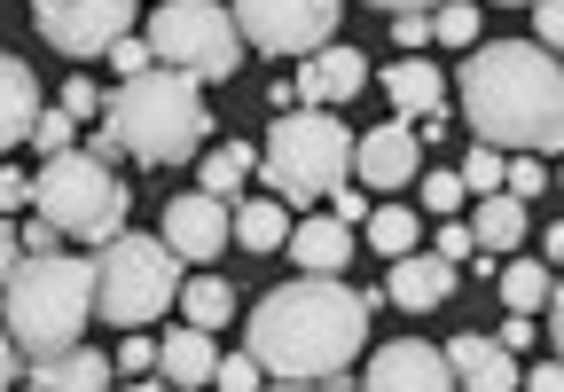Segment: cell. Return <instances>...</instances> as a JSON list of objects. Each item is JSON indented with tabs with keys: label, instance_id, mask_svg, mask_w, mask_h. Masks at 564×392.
Here are the masks:
<instances>
[{
	"label": "cell",
	"instance_id": "obj_1",
	"mask_svg": "<svg viewBox=\"0 0 564 392\" xmlns=\"http://www.w3.org/2000/svg\"><path fill=\"white\" fill-rule=\"evenodd\" d=\"M384 298L369 291H345L337 275H299V283H282L251 306L243 322V338L251 353L267 361L274 384H345L352 353L369 346V314Z\"/></svg>",
	"mask_w": 564,
	"mask_h": 392
},
{
	"label": "cell",
	"instance_id": "obj_2",
	"mask_svg": "<svg viewBox=\"0 0 564 392\" xmlns=\"http://www.w3.org/2000/svg\"><path fill=\"white\" fill-rule=\"evenodd\" d=\"M463 118H470V142L494 150H564V55L541 40H478L463 55Z\"/></svg>",
	"mask_w": 564,
	"mask_h": 392
},
{
	"label": "cell",
	"instance_id": "obj_3",
	"mask_svg": "<svg viewBox=\"0 0 564 392\" xmlns=\"http://www.w3.org/2000/svg\"><path fill=\"white\" fill-rule=\"evenodd\" d=\"M212 134L204 118V79L173 72V63H150L141 79H118L110 87V110H102V134L87 150L102 157H133V165H181L196 157Z\"/></svg>",
	"mask_w": 564,
	"mask_h": 392
},
{
	"label": "cell",
	"instance_id": "obj_4",
	"mask_svg": "<svg viewBox=\"0 0 564 392\" xmlns=\"http://www.w3.org/2000/svg\"><path fill=\"white\" fill-rule=\"evenodd\" d=\"M9 338L47 361L63 346L87 338V322L102 314V268L95 259H63V251H32L24 268H9Z\"/></svg>",
	"mask_w": 564,
	"mask_h": 392
},
{
	"label": "cell",
	"instance_id": "obj_5",
	"mask_svg": "<svg viewBox=\"0 0 564 392\" xmlns=\"http://www.w3.org/2000/svg\"><path fill=\"white\" fill-rule=\"evenodd\" d=\"M345 173H352V134H345V118H329V102H299L291 118L267 126L259 181H267L291 213H306V205H322V196H337Z\"/></svg>",
	"mask_w": 564,
	"mask_h": 392
},
{
	"label": "cell",
	"instance_id": "obj_6",
	"mask_svg": "<svg viewBox=\"0 0 564 392\" xmlns=\"http://www.w3.org/2000/svg\"><path fill=\"white\" fill-rule=\"evenodd\" d=\"M126 181L110 173L102 150H63V157H40V196H32V213H47L70 243H110L126 236Z\"/></svg>",
	"mask_w": 564,
	"mask_h": 392
},
{
	"label": "cell",
	"instance_id": "obj_7",
	"mask_svg": "<svg viewBox=\"0 0 564 392\" xmlns=\"http://www.w3.org/2000/svg\"><path fill=\"white\" fill-rule=\"evenodd\" d=\"M95 268H102V322L110 330H150V322L165 314V306H181V268L188 259L165 243V228L158 236H110L102 251H95Z\"/></svg>",
	"mask_w": 564,
	"mask_h": 392
},
{
	"label": "cell",
	"instance_id": "obj_8",
	"mask_svg": "<svg viewBox=\"0 0 564 392\" xmlns=\"http://www.w3.org/2000/svg\"><path fill=\"white\" fill-rule=\"evenodd\" d=\"M150 47L158 63H173V72L204 79V87H220L243 72V24L236 9H220V0H158V17H150Z\"/></svg>",
	"mask_w": 564,
	"mask_h": 392
},
{
	"label": "cell",
	"instance_id": "obj_9",
	"mask_svg": "<svg viewBox=\"0 0 564 392\" xmlns=\"http://www.w3.org/2000/svg\"><path fill=\"white\" fill-rule=\"evenodd\" d=\"M345 0H236V24L259 55H314L329 47Z\"/></svg>",
	"mask_w": 564,
	"mask_h": 392
},
{
	"label": "cell",
	"instance_id": "obj_10",
	"mask_svg": "<svg viewBox=\"0 0 564 392\" xmlns=\"http://www.w3.org/2000/svg\"><path fill=\"white\" fill-rule=\"evenodd\" d=\"M141 17V0H32V24L63 55H110Z\"/></svg>",
	"mask_w": 564,
	"mask_h": 392
},
{
	"label": "cell",
	"instance_id": "obj_11",
	"mask_svg": "<svg viewBox=\"0 0 564 392\" xmlns=\"http://www.w3.org/2000/svg\"><path fill=\"white\" fill-rule=\"evenodd\" d=\"M228 236H236V205H228V196L188 188V196L165 205V243L188 259V268H212V259L228 251Z\"/></svg>",
	"mask_w": 564,
	"mask_h": 392
},
{
	"label": "cell",
	"instance_id": "obj_12",
	"mask_svg": "<svg viewBox=\"0 0 564 392\" xmlns=\"http://www.w3.org/2000/svg\"><path fill=\"white\" fill-rule=\"evenodd\" d=\"M352 173H361L369 188H415L423 181V126H408V118H392V126H377V134H361L352 142Z\"/></svg>",
	"mask_w": 564,
	"mask_h": 392
},
{
	"label": "cell",
	"instance_id": "obj_13",
	"mask_svg": "<svg viewBox=\"0 0 564 392\" xmlns=\"http://www.w3.org/2000/svg\"><path fill=\"white\" fill-rule=\"evenodd\" d=\"M361 384H369V392H447V384H455V361H447L440 346H423V338H400V346H384V353L361 369Z\"/></svg>",
	"mask_w": 564,
	"mask_h": 392
},
{
	"label": "cell",
	"instance_id": "obj_14",
	"mask_svg": "<svg viewBox=\"0 0 564 392\" xmlns=\"http://www.w3.org/2000/svg\"><path fill=\"white\" fill-rule=\"evenodd\" d=\"M384 298H392V306H408V314L447 306V298H455V259H440V251H408V259H392Z\"/></svg>",
	"mask_w": 564,
	"mask_h": 392
},
{
	"label": "cell",
	"instance_id": "obj_15",
	"mask_svg": "<svg viewBox=\"0 0 564 392\" xmlns=\"http://www.w3.org/2000/svg\"><path fill=\"white\" fill-rule=\"evenodd\" d=\"M361 87H369L361 47H314V55H299V102H352Z\"/></svg>",
	"mask_w": 564,
	"mask_h": 392
},
{
	"label": "cell",
	"instance_id": "obj_16",
	"mask_svg": "<svg viewBox=\"0 0 564 392\" xmlns=\"http://www.w3.org/2000/svg\"><path fill=\"white\" fill-rule=\"evenodd\" d=\"M447 361H455V384H470V392H510V384H525L510 338H478V330H470V338L447 346Z\"/></svg>",
	"mask_w": 564,
	"mask_h": 392
},
{
	"label": "cell",
	"instance_id": "obj_17",
	"mask_svg": "<svg viewBox=\"0 0 564 392\" xmlns=\"http://www.w3.org/2000/svg\"><path fill=\"white\" fill-rule=\"evenodd\" d=\"M291 259H299V275H345L352 268V228L337 213H306L291 228Z\"/></svg>",
	"mask_w": 564,
	"mask_h": 392
},
{
	"label": "cell",
	"instance_id": "obj_18",
	"mask_svg": "<svg viewBox=\"0 0 564 392\" xmlns=\"http://www.w3.org/2000/svg\"><path fill=\"white\" fill-rule=\"evenodd\" d=\"M40 118H47V110H40V79H32V63H24V55H0V142L24 150Z\"/></svg>",
	"mask_w": 564,
	"mask_h": 392
},
{
	"label": "cell",
	"instance_id": "obj_19",
	"mask_svg": "<svg viewBox=\"0 0 564 392\" xmlns=\"http://www.w3.org/2000/svg\"><path fill=\"white\" fill-rule=\"evenodd\" d=\"M110 377H118V353L102 361L95 346H63V353L32 361V384H40V392H102Z\"/></svg>",
	"mask_w": 564,
	"mask_h": 392
},
{
	"label": "cell",
	"instance_id": "obj_20",
	"mask_svg": "<svg viewBox=\"0 0 564 392\" xmlns=\"http://www.w3.org/2000/svg\"><path fill=\"white\" fill-rule=\"evenodd\" d=\"M384 95H392L400 118L447 110V79H440V63H423V55H400V63H392V72H384Z\"/></svg>",
	"mask_w": 564,
	"mask_h": 392
},
{
	"label": "cell",
	"instance_id": "obj_21",
	"mask_svg": "<svg viewBox=\"0 0 564 392\" xmlns=\"http://www.w3.org/2000/svg\"><path fill=\"white\" fill-rule=\"evenodd\" d=\"M165 384H220V353H212V330L204 322H181V330H165Z\"/></svg>",
	"mask_w": 564,
	"mask_h": 392
},
{
	"label": "cell",
	"instance_id": "obj_22",
	"mask_svg": "<svg viewBox=\"0 0 564 392\" xmlns=\"http://www.w3.org/2000/svg\"><path fill=\"white\" fill-rule=\"evenodd\" d=\"M236 243L243 251H282V243H291V205H282V196L267 188V196H251V205H236Z\"/></svg>",
	"mask_w": 564,
	"mask_h": 392
},
{
	"label": "cell",
	"instance_id": "obj_23",
	"mask_svg": "<svg viewBox=\"0 0 564 392\" xmlns=\"http://www.w3.org/2000/svg\"><path fill=\"white\" fill-rule=\"evenodd\" d=\"M478 243L486 251H510V243H525V196L518 188H494V196H478Z\"/></svg>",
	"mask_w": 564,
	"mask_h": 392
},
{
	"label": "cell",
	"instance_id": "obj_24",
	"mask_svg": "<svg viewBox=\"0 0 564 392\" xmlns=\"http://www.w3.org/2000/svg\"><path fill=\"white\" fill-rule=\"evenodd\" d=\"M243 181H259V150H243V142H220L204 165H196V188H212V196H243Z\"/></svg>",
	"mask_w": 564,
	"mask_h": 392
},
{
	"label": "cell",
	"instance_id": "obj_25",
	"mask_svg": "<svg viewBox=\"0 0 564 392\" xmlns=\"http://www.w3.org/2000/svg\"><path fill=\"white\" fill-rule=\"evenodd\" d=\"M556 298V268H549V259H510V268H502V306L510 314H541Z\"/></svg>",
	"mask_w": 564,
	"mask_h": 392
},
{
	"label": "cell",
	"instance_id": "obj_26",
	"mask_svg": "<svg viewBox=\"0 0 564 392\" xmlns=\"http://www.w3.org/2000/svg\"><path fill=\"white\" fill-rule=\"evenodd\" d=\"M361 236H369V251H384V259H408V251L423 243V220H415V205H377Z\"/></svg>",
	"mask_w": 564,
	"mask_h": 392
},
{
	"label": "cell",
	"instance_id": "obj_27",
	"mask_svg": "<svg viewBox=\"0 0 564 392\" xmlns=\"http://www.w3.org/2000/svg\"><path fill=\"white\" fill-rule=\"evenodd\" d=\"M181 314H188V322H204V330H228V314H236V291H228L220 275H196V283L181 291Z\"/></svg>",
	"mask_w": 564,
	"mask_h": 392
},
{
	"label": "cell",
	"instance_id": "obj_28",
	"mask_svg": "<svg viewBox=\"0 0 564 392\" xmlns=\"http://www.w3.org/2000/svg\"><path fill=\"white\" fill-rule=\"evenodd\" d=\"M415 205L432 213V220H455V213L470 205V181H463V173H423V188H415Z\"/></svg>",
	"mask_w": 564,
	"mask_h": 392
},
{
	"label": "cell",
	"instance_id": "obj_29",
	"mask_svg": "<svg viewBox=\"0 0 564 392\" xmlns=\"http://www.w3.org/2000/svg\"><path fill=\"white\" fill-rule=\"evenodd\" d=\"M463 181H470V196H494V188H510V150H494V142H470V157H463Z\"/></svg>",
	"mask_w": 564,
	"mask_h": 392
},
{
	"label": "cell",
	"instance_id": "obj_30",
	"mask_svg": "<svg viewBox=\"0 0 564 392\" xmlns=\"http://www.w3.org/2000/svg\"><path fill=\"white\" fill-rule=\"evenodd\" d=\"M432 32H440V47H478V9H470V0H440Z\"/></svg>",
	"mask_w": 564,
	"mask_h": 392
},
{
	"label": "cell",
	"instance_id": "obj_31",
	"mask_svg": "<svg viewBox=\"0 0 564 392\" xmlns=\"http://www.w3.org/2000/svg\"><path fill=\"white\" fill-rule=\"evenodd\" d=\"M63 110H70V118H79V126H95V118L110 110V95H102V79H95V72H70V79H63Z\"/></svg>",
	"mask_w": 564,
	"mask_h": 392
},
{
	"label": "cell",
	"instance_id": "obj_32",
	"mask_svg": "<svg viewBox=\"0 0 564 392\" xmlns=\"http://www.w3.org/2000/svg\"><path fill=\"white\" fill-rule=\"evenodd\" d=\"M32 142H40V157H63V150H79V118H70V110L55 102V110L32 126Z\"/></svg>",
	"mask_w": 564,
	"mask_h": 392
},
{
	"label": "cell",
	"instance_id": "obj_33",
	"mask_svg": "<svg viewBox=\"0 0 564 392\" xmlns=\"http://www.w3.org/2000/svg\"><path fill=\"white\" fill-rule=\"evenodd\" d=\"M432 251H440V259H455V268H470V259H478L486 243H478V228H463V220H440V236H432Z\"/></svg>",
	"mask_w": 564,
	"mask_h": 392
},
{
	"label": "cell",
	"instance_id": "obj_34",
	"mask_svg": "<svg viewBox=\"0 0 564 392\" xmlns=\"http://www.w3.org/2000/svg\"><path fill=\"white\" fill-rule=\"evenodd\" d=\"M102 63H110V72H118V79H141V72H150V63H158V47H150V40H133V32H126V40H118V47H110Z\"/></svg>",
	"mask_w": 564,
	"mask_h": 392
},
{
	"label": "cell",
	"instance_id": "obj_35",
	"mask_svg": "<svg viewBox=\"0 0 564 392\" xmlns=\"http://www.w3.org/2000/svg\"><path fill=\"white\" fill-rule=\"evenodd\" d=\"M440 32H432V9H408V17H392V47H408V55H423Z\"/></svg>",
	"mask_w": 564,
	"mask_h": 392
},
{
	"label": "cell",
	"instance_id": "obj_36",
	"mask_svg": "<svg viewBox=\"0 0 564 392\" xmlns=\"http://www.w3.org/2000/svg\"><path fill=\"white\" fill-rule=\"evenodd\" d=\"M220 384H228V392H251V384H267V361L243 346V353H228V361H220Z\"/></svg>",
	"mask_w": 564,
	"mask_h": 392
},
{
	"label": "cell",
	"instance_id": "obj_37",
	"mask_svg": "<svg viewBox=\"0 0 564 392\" xmlns=\"http://www.w3.org/2000/svg\"><path fill=\"white\" fill-rule=\"evenodd\" d=\"M510 188L525 196V205H533V196L549 188V173H541V150H518V157H510Z\"/></svg>",
	"mask_w": 564,
	"mask_h": 392
},
{
	"label": "cell",
	"instance_id": "obj_38",
	"mask_svg": "<svg viewBox=\"0 0 564 392\" xmlns=\"http://www.w3.org/2000/svg\"><path fill=\"white\" fill-rule=\"evenodd\" d=\"M533 40L564 55V0H533Z\"/></svg>",
	"mask_w": 564,
	"mask_h": 392
},
{
	"label": "cell",
	"instance_id": "obj_39",
	"mask_svg": "<svg viewBox=\"0 0 564 392\" xmlns=\"http://www.w3.org/2000/svg\"><path fill=\"white\" fill-rule=\"evenodd\" d=\"M329 213H337L345 228H369V213H377V205H369V196H361V188H352V181H345V188L329 196Z\"/></svg>",
	"mask_w": 564,
	"mask_h": 392
},
{
	"label": "cell",
	"instance_id": "obj_40",
	"mask_svg": "<svg viewBox=\"0 0 564 392\" xmlns=\"http://www.w3.org/2000/svg\"><path fill=\"white\" fill-rule=\"evenodd\" d=\"M32 196H40L32 173H0V205H9V213H32Z\"/></svg>",
	"mask_w": 564,
	"mask_h": 392
},
{
	"label": "cell",
	"instance_id": "obj_41",
	"mask_svg": "<svg viewBox=\"0 0 564 392\" xmlns=\"http://www.w3.org/2000/svg\"><path fill=\"white\" fill-rule=\"evenodd\" d=\"M525 384H533V392H564V353L541 361V369H525Z\"/></svg>",
	"mask_w": 564,
	"mask_h": 392
},
{
	"label": "cell",
	"instance_id": "obj_42",
	"mask_svg": "<svg viewBox=\"0 0 564 392\" xmlns=\"http://www.w3.org/2000/svg\"><path fill=\"white\" fill-rule=\"evenodd\" d=\"M541 259H549V268H564V220L541 228Z\"/></svg>",
	"mask_w": 564,
	"mask_h": 392
},
{
	"label": "cell",
	"instance_id": "obj_43",
	"mask_svg": "<svg viewBox=\"0 0 564 392\" xmlns=\"http://www.w3.org/2000/svg\"><path fill=\"white\" fill-rule=\"evenodd\" d=\"M502 338H510V346L525 353V346H533V314H510V322H502Z\"/></svg>",
	"mask_w": 564,
	"mask_h": 392
},
{
	"label": "cell",
	"instance_id": "obj_44",
	"mask_svg": "<svg viewBox=\"0 0 564 392\" xmlns=\"http://www.w3.org/2000/svg\"><path fill=\"white\" fill-rule=\"evenodd\" d=\"M549 338H556V353H564V275H556V298H549Z\"/></svg>",
	"mask_w": 564,
	"mask_h": 392
},
{
	"label": "cell",
	"instance_id": "obj_45",
	"mask_svg": "<svg viewBox=\"0 0 564 392\" xmlns=\"http://www.w3.org/2000/svg\"><path fill=\"white\" fill-rule=\"evenodd\" d=\"M369 9H392V17H408V9H440V0H369Z\"/></svg>",
	"mask_w": 564,
	"mask_h": 392
},
{
	"label": "cell",
	"instance_id": "obj_46",
	"mask_svg": "<svg viewBox=\"0 0 564 392\" xmlns=\"http://www.w3.org/2000/svg\"><path fill=\"white\" fill-rule=\"evenodd\" d=\"M494 9H533V0H494Z\"/></svg>",
	"mask_w": 564,
	"mask_h": 392
},
{
	"label": "cell",
	"instance_id": "obj_47",
	"mask_svg": "<svg viewBox=\"0 0 564 392\" xmlns=\"http://www.w3.org/2000/svg\"><path fill=\"white\" fill-rule=\"evenodd\" d=\"M556 188H564V173H556Z\"/></svg>",
	"mask_w": 564,
	"mask_h": 392
}]
</instances>
